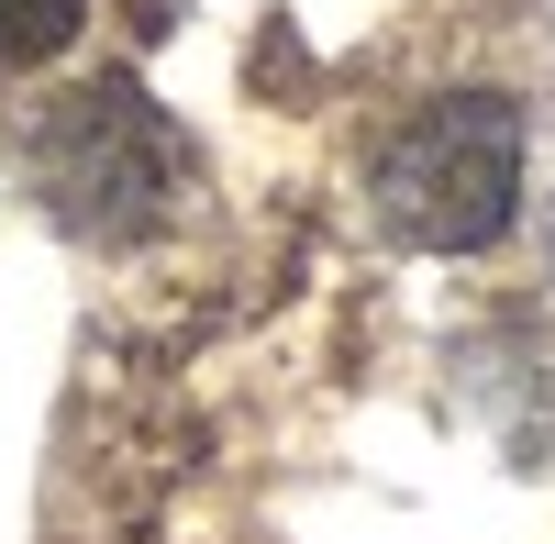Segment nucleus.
Listing matches in <instances>:
<instances>
[{
	"label": "nucleus",
	"instance_id": "7ed1b4c3",
	"mask_svg": "<svg viewBox=\"0 0 555 544\" xmlns=\"http://www.w3.org/2000/svg\"><path fill=\"white\" fill-rule=\"evenodd\" d=\"M89 23V0H0V78L12 67H44V56H67Z\"/></svg>",
	"mask_w": 555,
	"mask_h": 544
},
{
	"label": "nucleus",
	"instance_id": "f03ea898",
	"mask_svg": "<svg viewBox=\"0 0 555 544\" xmlns=\"http://www.w3.org/2000/svg\"><path fill=\"white\" fill-rule=\"evenodd\" d=\"M34 190H44V211H56L67 234L133 245V234H156L178 211L190 145H178V122L133 78H89V89H67V101L34 122Z\"/></svg>",
	"mask_w": 555,
	"mask_h": 544
},
{
	"label": "nucleus",
	"instance_id": "f257e3e1",
	"mask_svg": "<svg viewBox=\"0 0 555 544\" xmlns=\"http://www.w3.org/2000/svg\"><path fill=\"white\" fill-rule=\"evenodd\" d=\"M522 211V112L500 89H444L378 145V222L423 256H478Z\"/></svg>",
	"mask_w": 555,
	"mask_h": 544
}]
</instances>
